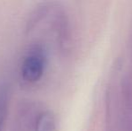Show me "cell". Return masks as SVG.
I'll use <instances>...</instances> for the list:
<instances>
[{"label": "cell", "instance_id": "1", "mask_svg": "<svg viewBox=\"0 0 132 131\" xmlns=\"http://www.w3.org/2000/svg\"><path fill=\"white\" fill-rule=\"evenodd\" d=\"M49 61V55L46 47L40 42H33L26 49L21 63L19 75L25 84L38 83L46 71Z\"/></svg>", "mask_w": 132, "mask_h": 131}, {"label": "cell", "instance_id": "2", "mask_svg": "<svg viewBox=\"0 0 132 131\" xmlns=\"http://www.w3.org/2000/svg\"><path fill=\"white\" fill-rule=\"evenodd\" d=\"M43 107L40 101H22L14 112L11 131H38L39 117Z\"/></svg>", "mask_w": 132, "mask_h": 131}, {"label": "cell", "instance_id": "3", "mask_svg": "<svg viewBox=\"0 0 132 131\" xmlns=\"http://www.w3.org/2000/svg\"><path fill=\"white\" fill-rule=\"evenodd\" d=\"M9 101H10V90L6 84H0V131L4 130L7 114H8Z\"/></svg>", "mask_w": 132, "mask_h": 131}]
</instances>
